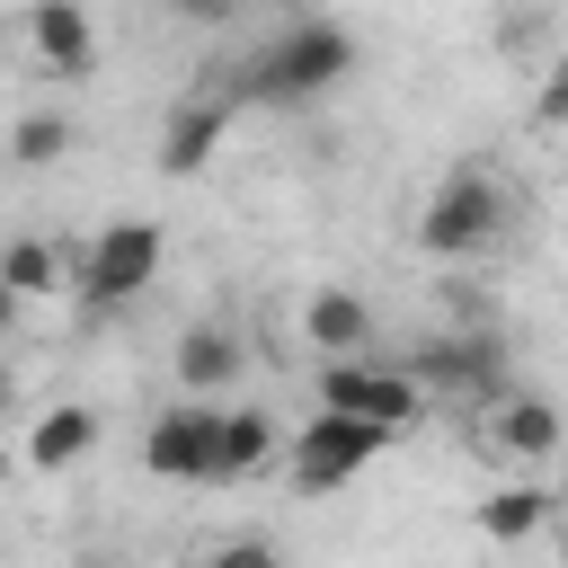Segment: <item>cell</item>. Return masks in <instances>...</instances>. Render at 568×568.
<instances>
[{"label":"cell","instance_id":"6da1fadb","mask_svg":"<svg viewBox=\"0 0 568 568\" xmlns=\"http://www.w3.org/2000/svg\"><path fill=\"white\" fill-rule=\"evenodd\" d=\"M346 80H355V36H346L337 18H293V27H275V36H266V53H257V62H240L231 98L311 106V98H328V89H346Z\"/></svg>","mask_w":568,"mask_h":568},{"label":"cell","instance_id":"7402d4cb","mask_svg":"<svg viewBox=\"0 0 568 568\" xmlns=\"http://www.w3.org/2000/svg\"><path fill=\"white\" fill-rule=\"evenodd\" d=\"M559 559H568V506H559Z\"/></svg>","mask_w":568,"mask_h":568},{"label":"cell","instance_id":"5bb4252c","mask_svg":"<svg viewBox=\"0 0 568 568\" xmlns=\"http://www.w3.org/2000/svg\"><path fill=\"white\" fill-rule=\"evenodd\" d=\"M470 524H479V541L515 550V541H532V532H550V524H559V488H541L532 470H524V479H497V488L470 506Z\"/></svg>","mask_w":568,"mask_h":568},{"label":"cell","instance_id":"4fadbf2b","mask_svg":"<svg viewBox=\"0 0 568 568\" xmlns=\"http://www.w3.org/2000/svg\"><path fill=\"white\" fill-rule=\"evenodd\" d=\"M98 453V408L89 399H53V408H36V426L18 435V462L36 470V479H62L71 462H89Z\"/></svg>","mask_w":568,"mask_h":568},{"label":"cell","instance_id":"7a4b0ae2","mask_svg":"<svg viewBox=\"0 0 568 568\" xmlns=\"http://www.w3.org/2000/svg\"><path fill=\"white\" fill-rule=\"evenodd\" d=\"M62 248H71V293H80L89 311H124V302H142V293L160 284L169 231H160L151 213H115V222H98L89 240H62Z\"/></svg>","mask_w":568,"mask_h":568},{"label":"cell","instance_id":"7c38bea8","mask_svg":"<svg viewBox=\"0 0 568 568\" xmlns=\"http://www.w3.org/2000/svg\"><path fill=\"white\" fill-rule=\"evenodd\" d=\"M222 133H231V89H186V98L169 106V124H160V169H169V178L213 169Z\"/></svg>","mask_w":568,"mask_h":568},{"label":"cell","instance_id":"277c9868","mask_svg":"<svg viewBox=\"0 0 568 568\" xmlns=\"http://www.w3.org/2000/svg\"><path fill=\"white\" fill-rule=\"evenodd\" d=\"M390 444H399V435H382V426H364V417H346V408H311V417L284 435V479H293L302 497H328V488L364 479Z\"/></svg>","mask_w":568,"mask_h":568},{"label":"cell","instance_id":"52a82bcc","mask_svg":"<svg viewBox=\"0 0 568 568\" xmlns=\"http://www.w3.org/2000/svg\"><path fill=\"white\" fill-rule=\"evenodd\" d=\"M408 373L426 382V399H470V408H488V399H506V346H497V328H462V337H426V346L408 355Z\"/></svg>","mask_w":568,"mask_h":568},{"label":"cell","instance_id":"9c48e42d","mask_svg":"<svg viewBox=\"0 0 568 568\" xmlns=\"http://www.w3.org/2000/svg\"><path fill=\"white\" fill-rule=\"evenodd\" d=\"M18 44H27V62H36L44 80H89V71H98V27H89L80 0H27Z\"/></svg>","mask_w":568,"mask_h":568},{"label":"cell","instance_id":"5b68a950","mask_svg":"<svg viewBox=\"0 0 568 568\" xmlns=\"http://www.w3.org/2000/svg\"><path fill=\"white\" fill-rule=\"evenodd\" d=\"M320 408H346V417H364V426H382V435H408L417 417H426V382L408 373V364H390V355H355V364H320Z\"/></svg>","mask_w":568,"mask_h":568},{"label":"cell","instance_id":"ffe728a7","mask_svg":"<svg viewBox=\"0 0 568 568\" xmlns=\"http://www.w3.org/2000/svg\"><path fill=\"white\" fill-rule=\"evenodd\" d=\"M169 18H178V27H231L240 0H169Z\"/></svg>","mask_w":568,"mask_h":568},{"label":"cell","instance_id":"9a60e30c","mask_svg":"<svg viewBox=\"0 0 568 568\" xmlns=\"http://www.w3.org/2000/svg\"><path fill=\"white\" fill-rule=\"evenodd\" d=\"M257 470H284V417L240 399V408H222V488L257 479Z\"/></svg>","mask_w":568,"mask_h":568},{"label":"cell","instance_id":"ac0fdd59","mask_svg":"<svg viewBox=\"0 0 568 568\" xmlns=\"http://www.w3.org/2000/svg\"><path fill=\"white\" fill-rule=\"evenodd\" d=\"M195 568H284V550H275L266 532H231V541H213Z\"/></svg>","mask_w":568,"mask_h":568},{"label":"cell","instance_id":"2e32d148","mask_svg":"<svg viewBox=\"0 0 568 568\" xmlns=\"http://www.w3.org/2000/svg\"><path fill=\"white\" fill-rule=\"evenodd\" d=\"M0 284H9L18 302H53V293L71 284V248L27 231V240H9V248H0Z\"/></svg>","mask_w":568,"mask_h":568},{"label":"cell","instance_id":"3957f363","mask_svg":"<svg viewBox=\"0 0 568 568\" xmlns=\"http://www.w3.org/2000/svg\"><path fill=\"white\" fill-rule=\"evenodd\" d=\"M506 178L497 169H453L435 195H426V213H417V248L435 257V266H470V257H488L497 240H506Z\"/></svg>","mask_w":568,"mask_h":568},{"label":"cell","instance_id":"30bf717a","mask_svg":"<svg viewBox=\"0 0 568 568\" xmlns=\"http://www.w3.org/2000/svg\"><path fill=\"white\" fill-rule=\"evenodd\" d=\"M169 373H178V399H222L248 373V337L231 320H186L169 346Z\"/></svg>","mask_w":568,"mask_h":568},{"label":"cell","instance_id":"8fae6325","mask_svg":"<svg viewBox=\"0 0 568 568\" xmlns=\"http://www.w3.org/2000/svg\"><path fill=\"white\" fill-rule=\"evenodd\" d=\"M293 328H302V346H311L320 364H355V355H373V302H364L355 284H311Z\"/></svg>","mask_w":568,"mask_h":568},{"label":"cell","instance_id":"d6986e66","mask_svg":"<svg viewBox=\"0 0 568 568\" xmlns=\"http://www.w3.org/2000/svg\"><path fill=\"white\" fill-rule=\"evenodd\" d=\"M532 115H541V124H568V62H550V71H541V89H532Z\"/></svg>","mask_w":568,"mask_h":568},{"label":"cell","instance_id":"ba28073f","mask_svg":"<svg viewBox=\"0 0 568 568\" xmlns=\"http://www.w3.org/2000/svg\"><path fill=\"white\" fill-rule=\"evenodd\" d=\"M559 444H568V426H559V408H550L541 390H506V399L479 408V453H488V462L541 470V462H559Z\"/></svg>","mask_w":568,"mask_h":568},{"label":"cell","instance_id":"8992f818","mask_svg":"<svg viewBox=\"0 0 568 568\" xmlns=\"http://www.w3.org/2000/svg\"><path fill=\"white\" fill-rule=\"evenodd\" d=\"M142 470L178 488H222V399H169L142 426Z\"/></svg>","mask_w":568,"mask_h":568},{"label":"cell","instance_id":"44dd1931","mask_svg":"<svg viewBox=\"0 0 568 568\" xmlns=\"http://www.w3.org/2000/svg\"><path fill=\"white\" fill-rule=\"evenodd\" d=\"M18 311H27V302H18L9 284H0V346H9V328H18Z\"/></svg>","mask_w":568,"mask_h":568},{"label":"cell","instance_id":"e0dca14e","mask_svg":"<svg viewBox=\"0 0 568 568\" xmlns=\"http://www.w3.org/2000/svg\"><path fill=\"white\" fill-rule=\"evenodd\" d=\"M80 151V115L71 106H36V115H18V133H9V160L18 169H53V160H71Z\"/></svg>","mask_w":568,"mask_h":568}]
</instances>
